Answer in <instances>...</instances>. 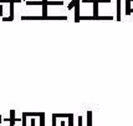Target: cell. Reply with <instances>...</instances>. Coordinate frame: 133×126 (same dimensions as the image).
<instances>
[{"label": "cell", "instance_id": "11", "mask_svg": "<svg viewBox=\"0 0 133 126\" xmlns=\"http://www.w3.org/2000/svg\"><path fill=\"white\" fill-rule=\"evenodd\" d=\"M23 1H26V0H23Z\"/></svg>", "mask_w": 133, "mask_h": 126}, {"label": "cell", "instance_id": "7", "mask_svg": "<svg viewBox=\"0 0 133 126\" xmlns=\"http://www.w3.org/2000/svg\"><path fill=\"white\" fill-rule=\"evenodd\" d=\"M40 126H45V114L40 116Z\"/></svg>", "mask_w": 133, "mask_h": 126}, {"label": "cell", "instance_id": "8", "mask_svg": "<svg viewBox=\"0 0 133 126\" xmlns=\"http://www.w3.org/2000/svg\"><path fill=\"white\" fill-rule=\"evenodd\" d=\"M52 126H56V116H55V114L52 115Z\"/></svg>", "mask_w": 133, "mask_h": 126}, {"label": "cell", "instance_id": "3", "mask_svg": "<svg viewBox=\"0 0 133 126\" xmlns=\"http://www.w3.org/2000/svg\"><path fill=\"white\" fill-rule=\"evenodd\" d=\"M24 114L26 115L28 117H29V116H30V117H36V116H39V117H40V116L44 114V112H28V111H25Z\"/></svg>", "mask_w": 133, "mask_h": 126}, {"label": "cell", "instance_id": "9", "mask_svg": "<svg viewBox=\"0 0 133 126\" xmlns=\"http://www.w3.org/2000/svg\"><path fill=\"white\" fill-rule=\"evenodd\" d=\"M71 119H72V116L70 115V126H72V120H71Z\"/></svg>", "mask_w": 133, "mask_h": 126}, {"label": "cell", "instance_id": "4", "mask_svg": "<svg viewBox=\"0 0 133 126\" xmlns=\"http://www.w3.org/2000/svg\"><path fill=\"white\" fill-rule=\"evenodd\" d=\"M44 1H26V5H44Z\"/></svg>", "mask_w": 133, "mask_h": 126}, {"label": "cell", "instance_id": "2", "mask_svg": "<svg viewBox=\"0 0 133 126\" xmlns=\"http://www.w3.org/2000/svg\"><path fill=\"white\" fill-rule=\"evenodd\" d=\"M16 121H21V120H17L15 117V110H10V126H14Z\"/></svg>", "mask_w": 133, "mask_h": 126}, {"label": "cell", "instance_id": "6", "mask_svg": "<svg viewBox=\"0 0 133 126\" xmlns=\"http://www.w3.org/2000/svg\"><path fill=\"white\" fill-rule=\"evenodd\" d=\"M26 121H28V116L23 112V116H21V122H23V126H26Z\"/></svg>", "mask_w": 133, "mask_h": 126}, {"label": "cell", "instance_id": "1", "mask_svg": "<svg viewBox=\"0 0 133 126\" xmlns=\"http://www.w3.org/2000/svg\"><path fill=\"white\" fill-rule=\"evenodd\" d=\"M23 0H11L10 3H9V5H10V16L9 17H3V21H12L14 20V5L16 4V3H21Z\"/></svg>", "mask_w": 133, "mask_h": 126}, {"label": "cell", "instance_id": "10", "mask_svg": "<svg viewBox=\"0 0 133 126\" xmlns=\"http://www.w3.org/2000/svg\"><path fill=\"white\" fill-rule=\"evenodd\" d=\"M1 122H3V117L0 116V124H1Z\"/></svg>", "mask_w": 133, "mask_h": 126}, {"label": "cell", "instance_id": "5", "mask_svg": "<svg viewBox=\"0 0 133 126\" xmlns=\"http://www.w3.org/2000/svg\"><path fill=\"white\" fill-rule=\"evenodd\" d=\"M42 16H47V4L42 5Z\"/></svg>", "mask_w": 133, "mask_h": 126}]
</instances>
